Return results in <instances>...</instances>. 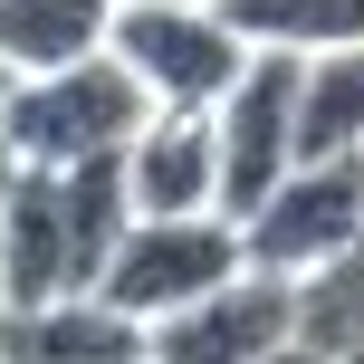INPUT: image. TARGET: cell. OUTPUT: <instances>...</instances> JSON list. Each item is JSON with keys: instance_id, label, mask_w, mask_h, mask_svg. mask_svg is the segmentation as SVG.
<instances>
[{"instance_id": "obj_1", "label": "cell", "mask_w": 364, "mask_h": 364, "mask_svg": "<svg viewBox=\"0 0 364 364\" xmlns=\"http://www.w3.org/2000/svg\"><path fill=\"white\" fill-rule=\"evenodd\" d=\"M154 125V87L125 68L115 48H87L68 68H38L0 96V134H10L29 164H96V154H125Z\"/></svg>"}, {"instance_id": "obj_2", "label": "cell", "mask_w": 364, "mask_h": 364, "mask_svg": "<svg viewBox=\"0 0 364 364\" xmlns=\"http://www.w3.org/2000/svg\"><path fill=\"white\" fill-rule=\"evenodd\" d=\"M240 269H250V240H240L230 211H134V230L115 240V259H106L96 288L154 326V316L211 297L220 278H240Z\"/></svg>"}, {"instance_id": "obj_3", "label": "cell", "mask_w": 364, "mask_h": 364, "mask_svg": "<svg viewBox=\"0 0 364 364\" xmlns=\"http://www.w3.org/2000/svg\"><path fill=\"white\" fill-rule=\"evenodd\" d=\"M115 58L154 87V106H220L250 68V38L220 0H125L115 10Z\"/></svg>"}, {"instance_id": "obj_4", "label": "cell", "mask_w": 364, "mask_h": 364, "mask_svg": "<svg viewBox=\"0 0 364 364\" xmlns=\"http://www.w3.org/2000/svg\"><path fill=\"white\" fill-rule=\"evenodd\" d=\"M297 68H307L297 48H250V68L211 106V125H220V211L230 220H250L297 173Z\"/></svg>"}, {"instance_id": "obj_5", "label": "cell", "mask_w": 364, "mask_h": 364, "mask_svg": "<svg viewBox=\"0 0 364 364\" xmlns=\"http://www.w3.org/2000/svg\"><path fill=\"white\" fill-rule=\"evenodd\" d=\"M250 240V269H278V278H316L364 240V154H326V164H297L240 220Z\"/></svg>"}, {"instance_id": "obj_6", "label": "cell", "mask_w": 364, "mask_h": 364, "mask_svg": "<svg viewBox=\"0 0 364 364\" xmlns=\"http://www.w3.org/2000/svg\"><path fill=\"white\" fill-rule=\"evenodd\" d=\"M288 336H307V288L278 269H240L211 297L154 316V364H259Z\"/></svg>"}, {"instance_id": "obj_7", "label": "cell", "mask_w": 364, "mask_h": 364, "mask_svg": "<svg viewBox=\"0 0 364 364\" xmlns=\"http://www.w3.org/2000/svg\"><path fill=\"white\" fill-rule=\"evenodd\" d=\"M0 364H154V326L106 288L38 297V307L0 297Z\"/></svg>"}, {"instance_id": "obj_8", "label": "cell", "mask_w": 364, "mask_h": 364, "mask_svg": "<svg viewBox=\"0 0 364 364\" xmlns=\"http://www.w3.org/2000/svg\"><path fill=\"white\" fill-rule=\"evenodd\" d=\"M134 211H220V125L211 106H154V125L125 144Z\"/></svg>"}, {"instance_id": "obj_9", "label": "cell", "mask_w": 364, "mask_h": 364, "mask_svg": "<svg viewBox=\"0 0 364 364\" xmlns=\"http://www.w3.org/2000/svg\"><path fill=\"white\" fill-rule=\"evenodd\" d=\"M326 154H364V38L316 48L297 68V164Z\"/></svg>"}, {"instance_id": "obj_10", "label": "cell", "mask_w": 364, "mask_h": 364, "mask_svg": "<svg viewBox=\"0 0 364 364\" xmlns=\"http://www.w3.org/2000/svg\"><path fill=\"white\" fill-rule=\"evenodd\" d=\"M87 48H115V0H0V58H10V77L68 68Z\"/></svg>"}, {"instance_id": "obj_11", "label": "cell", "mask_w": 364, "mask_h": 364, "mask_svg": "<svg viewBox=\"0 0 364 364\" xmlns=\"http://www.w3.org/2000/svg\"><path fill=\"white\" fill-rule=\"evenodd\" d=\"M230 10V29L250 38V48H346V38H364V0H220Z\"/></svg>"}, {"instance_id": "obj_12", "label": "cell", "mask_w": 364, "mask_h": 364, "mask_svg": "<svg viewBox=\"0 0 364 364\" xmlns=\"http://www.w3.org/2000/svg\"><path fill=\"white\" fill-rule=\"evenodd\" d=\"M259 364H336V355L316 346V336H288V346H269V355H259Z\"/></svg>"}, {"instance_id": "obj_13", "label": "cell", "mask_w": 364, "mask_h": 364, "mask_svg": "<svg viewBox=\"0 0 364 364\" xmlns=\"http://www.w3.org/2000/svg\"><path fill=\"white\" fill-rule=\"evenodd\" d=\"M19 173H29V154H19L10 134H0V220H10V192H19Z\"/></svg>"}, {"instance_id": "obj_14", "label": "cell", "mask_w": 364, "mask_h": 364, "mask_svg": "<svg viewBox=\"0 0 364 364\" xmlns=\"http://www.w3.org/2000/svg\"><path fill=\"white\" fill-rule=\"evenodd\" d=\"M10 87H19V77H10V58H0V96H10Z\"/></svg>"}, {"instance_id": "obj_15", "label": "cell", "mask_w": 364, "mask_h": 364, "mask_svg": "<svg viewBox=\"0 0 364 364\" xmlns=\"http://www.w3.org/2000/svg\"><path fill=\"white\" fill-rule=\"evenodd\" d=\"M115 10H125V0H115Z\"/></svg>"}]
</instances>
